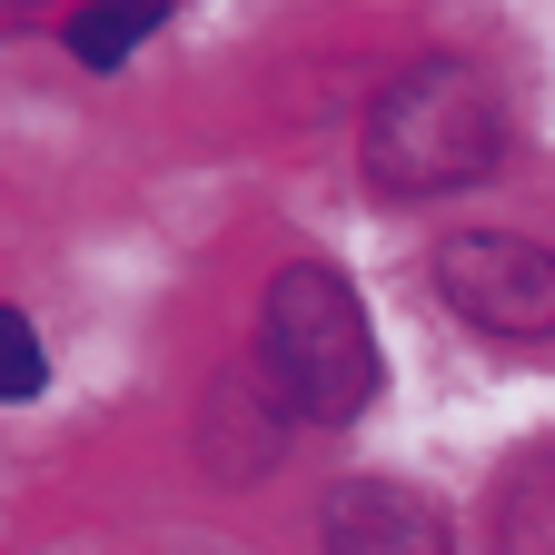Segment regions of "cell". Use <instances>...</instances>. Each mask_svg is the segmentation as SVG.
Listing matches in <instances>:
<instances>
[{
  "mask_svg": "<svg viewBox=\"0 0 555 555\" xmlns=\"http://www.w3.org/2000/svg\"><path fill=\"white\" fill-rule=\"evenodd\" d=\"M496 159H506V109L486 90V69H466V60L397 69L377 90V109H367V179L397 189V198L476 189Z\"/></svg>",
  "mask_w": 555,
  "mask_h": 555,
  "instance_id": "cell-1",
  "label": "cell"
},
{
  "mask_svg": "<svg viewBox=\"0 0 555 555\" xmlns=\"http://www.w3.org/2000/svg\"><path fill=\"white\" fill-rule=\"evenodd\" d=\"M258 367H268L278 397H288V416H318V427H347V416L377 397V337H367V308H358V288H347L327 258H298V268L268 278Z\"/></svg>",
  "mask_w": 555,
  "mask_h": 555,
  "instance_id": "cell-2",
  "label": "cell"
},
{
  "mask_svg": "<svg viewBox=\"0 0 555 555\" xmlns=\"http://www.w3.org/2000/svg\"><path fill=\"white\" fill-rule=\"evenodd\" d=\"M437 288L486 337H555V248L506 229H456L437 248Z\"/></svg>",
  "mask_w": 555,
  "mask_h": 555,
  "instance_id": "cell-3",
  "label": "cell"
},
{
  "mask_svg": "<svg viewBox=\"0 0 555 555\" xmlns=\"http://www.w3.org/2000/svg\"><path fill=\"white\" fill-rule=\"evenodd\" d=\"M327 555H456L437 496H416V486L397 476H358V486H337L327 516H318Z\"/></svg>",
  "mask_w": 555,
  "mask_h": 555,
  "instance_id": "cell-4",
  "label": "cell"
},
{
  "mask_svg": "<svg viewBox=\"0 0 555 555\" xmlns=\"http://www.w3.org/2000/svg\"><path fill=\"white\" fill-rule=\"evenodd\" d=\"M278 447H288V397L268 387V367H229L219 387H208V406H198V456H208V476H268L278 466Z\"/></svg>",
  "mask_w": 555,
  "mask_h": 555,
  "instance_id": "cell-5",
  "label": "cell"
},
{
  "mask_svg": "<svg viewBox=\"0 0 555 555\" xmlns=\"http://www.w3.org/2000/svg\"><path fill=\"white\" fill-rule=\"evenodd\" d=\"M139 40H159V11L139 0V11H80L69 21V50H80V69H119Z\"/></svg>",
  "mask_w": 555,
  "mask_h": 555,
  "instance_id": "cell-6",
  "label": "cell"
},
{
  "mask_svg": "<svg viewBox=\"0 0 555 555\" xmlns=\"http://www.w3.org/2000/svg\"><path fill=\"white\" fill-rule=\"evenodd\" d=\"M0 337H11V397H40V377H50V367H40L30 318H21V308H0Z\"/></svg>",
  "mask_w": 555,
  "mask_h": 555,
  "instance_id": "cell-7",
  "label": "cell"
}]
</instances>
